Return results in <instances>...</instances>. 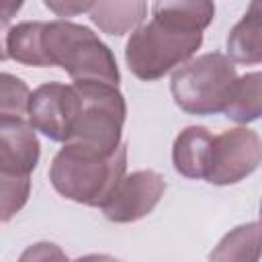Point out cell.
<instances>
[{
	"label": "cell",
	"instance_id": "cell-1",
	"mask_svg": "<svg viewBox=\"0 0 262 262\" xmlns=\"http://www.w3.org/2000/svg\"><path fill=\"white\" fill-rule=\"evenodd\" d=\"M74 88L80 108L63 145L92 156H111L123 143L121 133L127 117V104L119 86L82 80L74 82Z\"/></svg>",
	"mask_w": 262,
	"mask_h": 262
},
{
	"label": "cell",
	"instance_id": "cell-2",
	"mask_svg": "<svg viewBox=\"0 0 262 262\" xmlns=\"http://www.w3.org/2000/svg\"><path fill=\"white\" fill-rule=\"evenodd\" d=\"M127 170V145L121 143L111 156H92L63 145L49 168L53 188L80 205L100 207Z\"/></svg>",
	"mask_w": 262,
	"mask_h": 262
},
{
	"label": "cell",
	"instance_id": "cell-3",
	"mask_svg": "<svg viewBox=\"0 0 262 262\" xmlns=\"http://www.w3.org/2000/svg\"><path fill=\"white\" fill-rule=\"evenodd\" d=\"M43 49L51 66L63 68L74 82L94 80L119 86L121 74L108 45L88 27L53 20L43 27Z\"/></svg>",
	"mask_w": 262,
	"mask_h": 262
},
{
	"label": "cell",
	"instance_id": "cell-4",
	"mask_svg": "<svg viewBox=\"0 0 262 262\" xmlns=\"http://www.w3.org/2000/svg\"><path fill=\"white\" fill-rule=\"evenodd\" d=\"M201 43L203 31L151 18L133 29L125 47V61L133 76L143 82H154L190 59Z\"/></svg>",
	"mask_w": 262,
	"mask_h": 262
},
{
	"label": "cell",
	"instance_id": "cell-5",
	"mask_svg": "<svg viewBox=\"0 0 262 262\" xmlns=\"http://www.w3.org/2000/svg\"><path fill=\"white\" fill-rule=\"evenodd\" d=\"M237 80L233 61L223 53H205L180 63L172 74L174 102L190 115L221 113Z\"/></svg>",
	"mask_w": 262,
	"mask_h": 262
},
{
	"label": "cell",
	"instance_id": "cell-6",
	"mask_svg": "<svg viewBox=\"0 0 262 262\" xmlns=\"http://www.w3.org/2000/svg\"><path fill=\"white\" fill-rule=\"evenodd\" d=\"M260 158L262 145L256 131L246 127L227 129L213 135L205 180L217 186L235 184L258 168Z\"/></svg>",
	"mask_w": 262,
	"mask_h": 262
},
{
	"label": "cell",
	"instance_id": "cell-7",
	"mask_svg": "<svg viewBox=\"0 0 262 262\" xmlns=\"http://www.w3.org/2000/svg\"><path fill=\"white\" fill-rule=\"evenodd\" d=\"M78 108L80 98L74 84L66 86L59 82H47L29 94L27 121L35 131H41L45 137L63 143L70 135Z\"/></svg>",
	"mask_w": 262,
	"mask_h": 262
},
{
	"label": "cell",
	"instance_id": "cell-8",
	"mask_svg": "<svg viewBox=\"0 0 262 262\" xmlns=\"http://www.w3.org/2000/svg\"><path fill=\"white\" fill-rule=\"evenodd\" d=\"M166 192L164 178L154 170L125 174L111 196L100 205L104 217L115 223H131L149 215Z\"/></svg>",
	"mask_w": 262,
	"mask_h": 262
},
{
	"label": "cell",
	"instance_id": "cell-9",
	"mask_svg": "<svg viewBox=\"0 0 262 262\" xmlns=\"http://www.w3.org/2000/svg\"><path fill=\"white\" fill-rule=\"evenodd\" d=\"M41 156L33 125L18 115H0V170L8 174H31Z\"/></svg>",
	"mask_w": 262,
	"mask_h": 262
},
{
	"label": "cell",
	"instance_id": "cell-10",
	"mask_svg": "<svg viewBox=\"0 0 262 262\" xmlns=\"http://www.w3.org/2000/svg\"><path fill=\"white\" fill-rule=\"evenodd\" d=\"M211 141L213 135L205 127H186L182 129L172 147L174 170L186 178H205L209 158H211Z\"/></svg>",
	"mask_w": 262,
	"mask_h": 262
},
{
	"label": "cell",
	"instance_id": "cell-11",
	"mask_svg": "<svg viewBox=\"0 0 262 262\" xmlns=\"http://www.w3.org/2000/svg\"><path fill=\"white\" fill-rule=\"evenodd\" d=\"M227 53L231 61L256 66L262 61V12L260 0H252L242 20L227 35Z\"/></svg>",
	"mask_w": 262,
	"mask_h": 262
},
{
	"label": "cell",
	"instance_id": "cell-12",
	"mask_svg": "<svg viewBox=\"0 0 262 262\" xmlns=\"http://www.w3.org/2000/svg\"><path fill=\"white\" fill-rule=\"evenodd\" d=\"M145 16V0H98L90 10V20L108 35L133 31Z\"/></svg>",
	"mask_w": 262,
	"mask_h": 262
},
{
	"label": "cell",
	"instance_id": "cell-13",
	"mask_svg": "<svg viewBox=\"0 0 262 262\" xmlns=\"http://www.w3.org/2000/svg\"><path fill=\"white\" fill-rule=\"evenodd\" d=\"M151 14L176 27L203 31L215 18V4L213 0H154Z\"/></svg>",
	"mask_w": 262,
	"mask_h": 262
},
{
	"label": "cell",
	"instance_id": "cell-14",
	"mask_svg": "<svg viewBox=\"0 0 262 262\" xmlns=\"http://www.w3.org/2000/svg\"><path fill=\"white\" fill-rule=\"evenodd\" d=\"M43 27L45 23H18L6 31V53L10 59L23 66L49 68V59L43 49Z\"/></svg>",
	"mask_w": 262,
	"mask_h": 262
},
{
	"label": "cell",
	"instance_id": "cell-15",
	"mask_svg": "<svg viewBox=\"0 0 262 262\" xmlns=\"http://www.w3.org/2000/svg\"><path fill=\"white\" fill-rule=\"evenodd\" d=\"M260 74L258 72H252V74H246L242 78L235 80L225 104H223V115L235 123H252L260 117V111H262V90H260Z\"/></svg>",
	"mask_w": 262,
	"mask_h": 262
},
{
	"label": "cell",
	"instance_id": "cell-16",
	"mask_svg": "<svg viewBox=\"0 0 262 262\" xmlns=\"http://www.w3.org/2000/svg\"><path fill=\"white\" fill-rule=\"evenodd\" d=\"M260 250V225L248 223L235 227L227 233L215 252H211L213 260H256Z\"/></svg>",
	"mask_w": 262,
	"mask_h": 262
},
{
	"label": "cell",
	"instance_id": "cell-17",
	"mask_svg": "<svg viewBox=\"0 0 262 262\" xmlns=\"http://www.w3.org/2000/svg\"><path fill=\"white\" fill-rule=\"evenodd\" d=\"M29 174H8L0 170V223L10 221L29 201Z\"/></svg>",
	"mask_w": 262,
	"mask_h": 262
},
{
	"label": "cell",
	"instance_id": "cell-18",
	"mask_svg": "<svg viewBox=\"0 0 262 262\" xmlns=\"http://www.w3.org/2000/svg\"><path fill=\"white\" fill-rule=\"evenodd\" d=\"M29 94L31 90L20 78L0 74V115H27Z\"/></svg>",
	"mask_w": 262,
	"mask_h": 262
},
{
	"label": "cell",
	"instance_id": "cell-19",
	"mask_svg": "<svg viewBox=\"0 0 262 262\" xmlns=\"http://www.w3.org/2000/svg\"><path fill=\"white\" fill-rule=\"evenodd\" d=\"M98 0H43V4L57 16L61 18H70V16H78L82 12H90L92 6Z\"/></svg>",
	"mask_w": 262,
	"mask_h": 262
},
{
	"label": "cell",
	"instance_id": "cell-20",
	"mask_svg": "<svg viewBox=\"0 0 262 262\" xmlns=\"http://www.w3.org/2000/svg\"><path fill=\"white\" fill-rule=\"evenodd\" d=\"M25 0H0V25H6L23 6Z\"/></svg>",
	"mask_w": 262,
	"mask_h": 262
},
{
	"label": "cell",
	"instance_id": "cell-21",
	"mask_svg": "<svg viewBox=\"0 0 262 262\" xmlns=\"http://www.w3.org/2000/svg\"><path fill=\"white\" fill-rule=\"evenodd\" d=\"M2 27L4 25H0V61H4L8 57V53H6V33L2 35Z\"/></svg>",
	"mask_w": 262,
	"mask_h": 262
}]
</instances>
